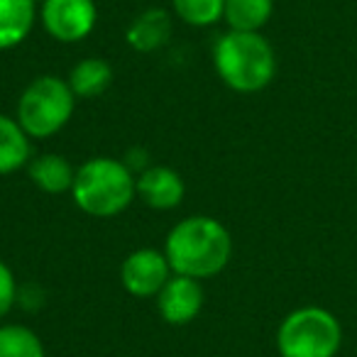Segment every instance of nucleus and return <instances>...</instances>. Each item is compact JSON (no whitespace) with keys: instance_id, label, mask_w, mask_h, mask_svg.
<instances>
[{"instance_id":"f257e3e1","label":"nucleus","mask_w":357,"mask_h":357,"mask_svg":"<svg viewBox=\"0 0 357 357\" xmlns=\"http://www.w3.org/2000/svg\"><path fill=\"white\" fill-rule=\"evenodd\" d=\"M164 255L174 274L201 282L228 267L233 257V238L220 220L208 215H191L178 220L169 230Z\"/></svg>"},{"instance_id":"f03ea898","label":"nucleus","mask_w":357,"mask_h":357,"mask_svg":"<svg viewBox=\"0 0 357 357\" xmlns=\"http://www.w3.org/2000/svg\"><path fill=\"white\" fill-rule=\"evenodd\" d=\"M213 66L220 81L238 93H257L277 76V54L259 32H225L213 47Z\"/></svg>"},{"instance_id":"7ed1b4c3","label":"nucleus","mask_w":357,"mask_h":357,"mask_svg":"<svg viewBox=\"0 0 357 357\" xmlns=\"http://www.w3.org/2000/svg\"><path fill=\"white\" fill-rule=\"evenodd\" d=\"M132 169L125 162L113 157H93L86 159L76 169L74 186H71V199L84 211L86 215L93 218H113L123 213L132 199L137 196L135 191Z\"/></svg>"},{"instance_id":"20e7f679","label":"nucleus","mask_w":357,"mask_h":357,"mask_svg":"<svg viewBox=\"0 0 357 357\" xmlns=\"http://www.w3.org/2000/svg\"><path fill=\"white\" fill-rule=\"evenodd\" d=\"M76 108L69 81L54 74L37 76L17 100V123L32 139H45L66 128Z\"/></svg>"},{"instance_id":"39448f33","label":"nucleus","mask_w":357,"mask_h":357,"mask_svg":"<svg viewBox=\"0 0 357 357\" xmlns=\"http://www.w3.org/2000/svg\"><path fill=\"white\" fill-rule=\"evenodd\" d=\"M342 345V326L328 308L301 306L287 313L277 331L282 357H335Z\"/></svg>"},{"instance_id":"423d86ee","label":"nucleus","mask_w":357,"mask_h":357,"mask_svg":"<svg viewBox=\"0 0 357 357\" xmlns=\"http://www.w3.org/2000/svg\"><path fill=\"white\" fill-rule=\"evenodd\" d=\"M40 20L47 35L56 42H81L93 32L98 22V8L93 0H45L40 8Z\"/></svg>"},{"instance_id":"0eeeda50","label":"nucleus","mask_w":357,"mask_h":357,"mask_svg":"<svg viewBox=\"0 0 357 357\" xmlns=\"http://www.w3.org/2000/svg\"><path fill=\"white\" fill-rule=\"evenodd\" d=\"M172 267L164 252L152 248H139L123 259L120 267V282L130 296L152 298L162 291V287L172 277Z\"/></svg>"},{"instance_id":"6e6552de","label":"nucleus","mask_w":357,"mask_h":357,"mask_svg":"<svg viewBox=\"0 0 357 357\" xmlns=\"http://www.w3.org/2000/svg\"><path fill=\"white\" fill-rule=\"evenodd\" d=\"M154 298H157L159 316L169 326H186L204 308V289H201V282L191 277H181V274H172L169 282L164 284L162 291Z\"/></svg>"},{"instance_id":"1a4fd4ad","label":"nucleus","mask_w":357,"mask_h":357,"mask_svg":"<svg viewBox=\"0 0 357 357\" xmlns=\"http://www.w3.org/2000/svg\"><path fill=\"white\" fill-rule=\"evenodd\" d=\"M135 191H137V199L149 208L172 211L184 201L186 186L181 174L174 172L172 167L154 164V167L139 172L137 181H135Z\"/></svg>"},{"instance_id":"9d476101","label":"nucleus","mask_w":357,"mask_h":357,"mask_svg":"<svg viewBox=\"0 0 357 357\" xmlns=\"http://www.w3.org/2000/svg\"><path fill=\"white\" fill-rule=\"evenodd\" d=\"M174 32V20L164 8H149V10L139 13L132 22H130L128 32H125V40L132 47L135 52H157L172 40Z\"/></svg>"},{"instance_id":"9b49d317","label":"nucleus","mask_w":357,"mask_h":357,"mask_svg":"<svg viewBox=\"0 0 357 357\" xmlns=\"http://www.w3.org/2000/svg\"><path fill=\"white\" fill-rule=\"evenodd\" d=\"M37 22L35 0H0V52L15 50Z\"/></svg>"},{"instance_id":"f8f14e48","label":"nucleus","mask_w":357,"mask_h":357,"mask_svg":"<svg viewBox=\"0 0 357 357\" xmlns=\"http://www.w3.org/2000/svg\"><path fill=\"white\" fill-rule=\"evenodd\" d=\"M27 174H30L32 184L45 191V194H64V191H71L76 178L74 164L64 154H54V152L32 157L30 164H27Z\"/></svg>"},{"instance_id":"ddd939ff","label":"nucleus","mask_w":357,"mask_h":357,"mask_svg":"<svg viewBox=\"0 0 357 357\" xmlns=\"http://www.w3.org/2000/svg\"><path fill=\"white\" fill-rule=\"evenodd\" d=\"M30 139L17 118L0 113V174H13L30 164Z\"/></svg>"},{"instance_id":"4468645a","label":"nucleus","mask_w":357,"mask_h":357,"mask_svg":"<svg viewBox=\"0 0 357 357\" xmlns=\"http://www.w3.org/2000/svg\"><path fill=\"white\" fill-rule=\"evenodd\" d=\"M66 81L76 98H96V96L105 93L113 84V66L100 56H89L69 71Z\"/></svg>"},{"instance_id":"2eb2a0df","label":"nucleus","mask_w":357,"mask_h":357,"mask_svg":"<svg viewBox=\"0 0 357 357\" xmlns=\"http://www.w3.org/2000/svg\"><path fill=\"white\" fill-rule=\"evenodd\" d=\"M274 13V0H225L223 20L235 32H259Z\"/></svg>"},{"instance_id":"dca6fc26","label":"nucleus","mask_w":357,"mask_h":357,"mask_svg":"<svg viewBox=\"0 0 357 357\" xmlns=\"http://www.w3.org/2000/svg\"><path fill=\"white\" fill-rule=\"evenodd\" d=\"M0 357H47L40 335L20 323L0 326Z\"/></svg>"},{"instance_id":"f3484780","label":"nucleus","mask_w":357,"mask_h":357,"mask_svg":"<svg viewBox=\"0 0 357 357\" xmlns=\"http://www.w3.org/2000/svg\"><path fill=\"white\" fill-rule=\"evenodd\" d=\"M174 13L191 27H211L223 17L225 0H172Z\"/></svg>"},{"instance_id":"a211bd4d","label":"nucleus","mask_w":357,"mask_h":357,"mask_svg":"<svg viewBox=\"0 0 357 357\" xmlns=\"http://www.w3.org/2000/svg\"><path fill=\"white\" fill-rule=\"evenodd\" d=\"M17 303V282L13 269L0 259V318L8 316Z\"/></svg>"}]
</instances>
